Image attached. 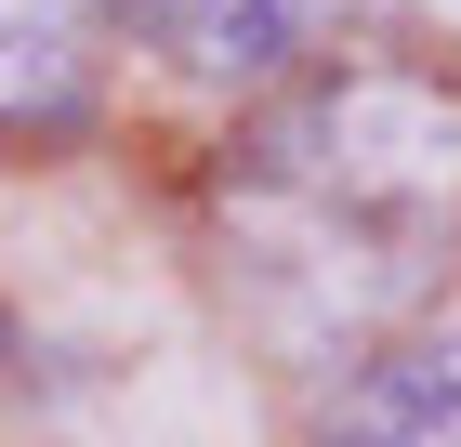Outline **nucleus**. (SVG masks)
Instances as JSON below:
<instances>
[{
	"instance_id": "obj_2",
	"label": "nucleus",
	"mask_w": 461,
	"mask_h": 447,
	"mask_svg": "<svg viewBox=\"0 0 461 447\" xmlns=\"http://www.w3.org/2000/svg\"><path fill=\"white\" fill-rule=\"evenodd\" d=\"M106 40H119V0H0V119L93 105Z\"/></svg>"
},
{
	"instance_id": "obj_1",
	"label": "nucleus",
	"mask_w": 461,
	"mask_h": 447,
	"mask_svg": "<svg viewBox=\"0 0 461 447\" xmlns=\"http://www.w3.org/2000/svg\"><path fill=\"white\" fill-rule=\"evenodd\" d=\"M448 434H461V303L369 343L330 395V447H448Z\"/></svg>"
},
{
	"instance_id": "obj_3",
	"label": "nucleus",
	"mask_w": 461,
	"mask_h": 447,
	"mask_svg": "<svg viewBox=\"0 0 461 447\" xmlns=\"http://www.w3.org/2000/svg\"><path fill=\"white\" fill-rule=\"evenodd\" d=\"M343 13H369V0H145V27L172 40L198 79H264L290 53H317Z\"/></svg>"
}]
</instances>
